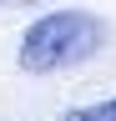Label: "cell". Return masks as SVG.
Returning <instances> with one entry per match:
<instances>
[{"mask_svg": "<svg viewBox=\"0 0 116 121\" xmlns=\"http://www.w3.org/2000/svg\"><path fill=\"white\" fill-rule=\"evenodd\" d=\"M101 40H106V25L91 10H51L20 35V66L30 76H51L96 56Z\"/></svg>", "mask_w": 116, "mask_h": 121, "instance_id": "cell-1", "label": "cell"}, {"mask_svg": "<svg viewBox=\"0 0 116 121\" xmlns=\"http://www.w3.org/2000/svg\"><path fill=\"white\" fill-rule=\"evenodd\" d=\"M61 121H116V96L96 101V106H76V111H66Z\"/></svg>", "mask_w": 116, "mask_h": 121, "instance_id": "cell-2", "label": "cell"}]
</instances>
